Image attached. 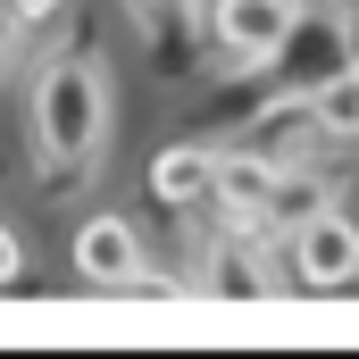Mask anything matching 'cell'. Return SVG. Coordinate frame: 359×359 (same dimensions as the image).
<instances>
[{"mask_svg":"<svg viewBox=\"0 0 359 359\" xmlns=\"http://www.w3.org/2000/svg\"><path fill=\"white\" fill-rule=\"evenodd\" d=\"M109 126H117V76L100 59V42H59L42 50L34 84H25V151L42 184L100 176L109 159Z\"/></svg>","mask_w":359,"mask_h":359,"instance_id":"6da1fadb","label":"cell"},{"mask_svg":"<svg viewBox=\"0 0 359 359\" xmlns=\"http://www.w3.org/2000/svg\"><path fill=\"white\" fill-rule=\"evenodd\" d=\"M301 276H292V243L276 234L268 217H217L201 234V276L192 292L226 301V309H251V301H284Z\"/></svg>","mask_w":359,"mask_h":359,"instance_id":"7a4b0ae2","label":"cell"},{"mask_svg":"<svg viewBox=\"0 0 359 359\" xmlns=\"http://www.w3.org/2000/svg\"><path fill=\"white\" fill-rule=\"evenodd\" d=\"M351 59H359L351 8H343V0H301V17H292L284 50H276L259 76H268V100H309L318 84H334Z\"/></svg>","mask_w":359,"mask_h":359,"instance_id":"3957f363","label":"cell"},{"mask_svg":"<svg viewBox=\"0 0 359 359\" xmlns=\"http://www.w3.org/2000/svg\"><path fill=\"white\" fill-rule=\"evenodd\" d=\"M301 0H209V42H217V67L226 76H259L284 34H292Z\"/></svg>","mask_w":359,"mask_h":359,"instance_id":"277c9868","label":"cell"},{"mask_svg":"<svg viewBox=\"0 0 359 359\" xmlns=\"http://www.w3.org/2000/svg\"><path fill=\"white\" fill-rule=\"evenodd\" d=\"M76 276H84L92 292H134V284H151V251H142L134 217H117V209L84 217V226H76Z\"/></svg>","mask_w":359,"mask_h":359,"instance_id":"5b68a950","label":"cell"},{"mask_svg":"<svg viewBox=\"0 0 359 359\" xmlns=\"http://www.w3.org/2000/svg\"><path fill=\"white\" fill-rule=\"evenodd\" d=\"M292 276L309 284V292H343L359 284V217L334 201V209H318L301 234H292Z\"/></svg>","mask_w":359,"mask_h":359,"instance_id":"8992f818","label":"cell"},{"mask_svg":"<svg viewBox=\"0 0 359 359\" xmlns=\"http://www.w3.org/2000/svg\"><path fill=\"white\" fill-rule=\"evenodd\" d=\"M276 151L259 142H217V192H209V209L217 217H268V192H276Z\"/></svg>","mask_w":359,"mask_h":359,"instance_id":"52a82bcc","label":"cell"},{"mask_svg":"<svg viewBox=\"0 0 359 359\" xmlns=\"http://www.w3.org/2000/svg\"><path fill=\"white\" fill-rule=\"evenodd\" d=\"M334 201H343V176H334V168H318V159H284V168H276V192H268V226L292 243V234H301L318 209H334Z\"/></svg>","mask_w":359,"mask_h":359,"instance_id":"ba28073f","label":"cell"},{"mask_svg":"<svg viewBox=\"0 0 359 359\" xmlns=\"http://www.w3.org/2000/svg\"><path fill=\"white\" fill-rule=\"evenodd\" d=\"M151 192H159L168 209H201V201L217 192V142H176V151H159V159H151Z\"/></svg>","mask_w":359,"mask_h":359,"instance_id":"9c48e42d","label":"cell"},{"mask_svg":"<svg viewBox=\"0 0 359 359\" xmlns=\"http://www.w3.org/2000/svg\"><path fill=\"white\" fill-rule=\"evenodd\" d=\"M126 8H134V25L151 34L159 67H168V76H184V59H192V34L209 25V17H201V0H126Z\"/></svg>","mask_w":359,"mask_h":359,"instance_id":"30bf717a","label":"cell"},{"mask_svg":"<svg viewBox=\"0 0 359 359\" xmlns=\"http://www.w3.org/2000/svg\"><path fill=\"white\" fill-rule=\"evenodd\" d=\"M309 117H318V134H326V142H359V59L334 76V84L309 92Z\"/></svg>","mask_w":359,"mask_h":359,"instance_id":"8fae6325","label":"cell"},{"mask_svg":"<svg viewBox=\"0 0 359 359\" xmlns=\"http://www.w3.org/2000/svg\"><path fill=\"white\" fill-rule=\"evenodd\" d=\"M25 59V17H17V0H0V76Z\"/></svg>","mask_w":359,"mask_h":359,"instance_id":"7c38bea8","label":"cell"},{"mask_svg":"<svg viewBox=\"0 0 359 359\" xmlns=\"http://www.w3.org/2000/svg\"><path fill=\"white\" fill-rule=\"evenodd\" d=\"M17 276H25V243L0 226V284H17Z\"/></svg>","mask_w":359,"mask_h":359,"instance_id":"4fadbf2b","label":"cell"},{"mask_svg":"<svg viewBox=\"0 0 359 359\" xmlns=\"http://www.w3.org/2000/svg\"><path fill=\"white\" fill-rule=\"evenodd\" d=\"M59 8H67V0H17V17H25V25H42V17H59Z\"/></svg>","mask_w":359,"mask_h":359,"instance_id":"5bb4252c","label":"cell"},{"mask_svg":"<svg viewBox=\"0 0 359 359\" xmlns=\"http://www.w3.org/2000/svg\"><path fill=\"white\" fill-rule=\"evenodd\" d=\"M351 34H359V8H351Z\"/></svg>","mask_w":359,"mask_h":359,"instance_id":"9a60e30c","label":"cell"}]
</instances>
